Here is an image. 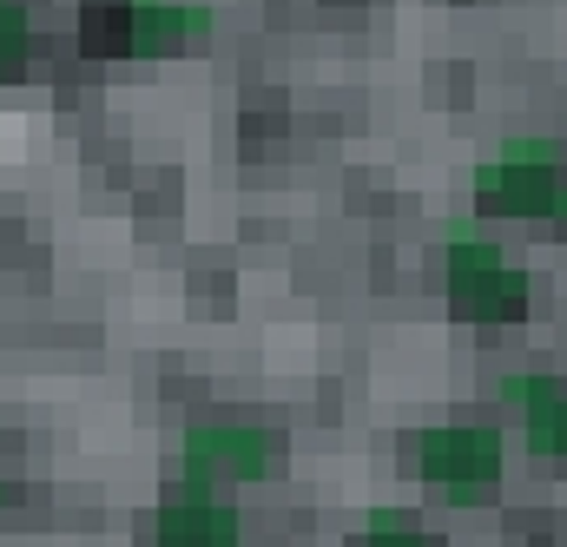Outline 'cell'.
<instances>
[{
    "instance_id": "5b68a950",
    "label": "cell",
    "mask_w": 567,
    "mask_h": 547,
    "mask_svg": "<svg viewBox=\"0 0 567 547\" xmlns=\"http://www.w3.org/2000/svg\"><path fill=\"white\" fill-rule=\"evenodd\" d=\"M284 468V435L258 422H192L178 442V482L185 488H245L271 482Z\"/></svg>"
},
{
    "instance_id": "30bf717a",
    "label": "cell",
    "mask_w": 567,
    "mask_h": 547,
    "mask_svg": "<svg viewBox=\"0 0 567 547\" xmlns=\"http://www.w3.org/2000/svg\"><path fill=\"white\" fill-rule=\"evenodd\" d=\"M0 522H7V482H0Z\"/></svg>"
},
{
    "instance_id": "9c48e42d",
    "label": "cell",
    "mask_w": 567,
    "mask_h": 547,
    "mask_svg": "<svg viewBox=\"0 0 567 547\" xmlns=\"http://www.w3.org/2000/svg\"><path fill=\"white\" fill-rule=\"evenodd\" d=\"M33 60V27L20 13V0H0V86Z\"/></svg>"
},
{
    "instance_id": "3957f363",
    "label": "cell",
    "mask_w": 567,
    "mask_h": 547,
    "mask_svg": "<svg viewBox=\"0 0 567 547\" xmlns=\"http://www.w3.org/2000/svg\"><path fill=\"white\" fill-rule=\"evenodd\" d=\"M403 468H410L423 488H435L442 502L468 508V502H488V495L502 488L508 448H502V435L482 429V422H435V429L403 435Z\"/></svg>"
},
{
    "instance_id": "52a82bcc",
    "label": "cell",
    "mask_w": 567,
    "mask_h": 547,
    "mask_svg": "<svg viewBox=\"0 0 567 547\" xmlns=\"http://www.w3.org/2000/svg\"><path fill=\"white\" fill-rule=\"evenodd\" d=\"M152 547H238V508L218 488H172L158 502Z\"/></svg>"
},
{
    "instance_id": "8992f818",
    "label": "cell",
    "mask_w": 567,
    "mask_h": 547,
    "mask_svg": "<svg viewBox=\"0 0 567 547\" xmlns=\"http://www.w3.org/2000/svg\"><path fill=\"white\" fill-rule=\"evenodd\" d=\"M508 415L522 422V442L535 462H567V376L555 370H515L495 390Z\"/></svg>"
},
{
    "instance_id": "7a4b0ae2",
    "label": "cell",
    "mask_w": 567,
    "mask_h": 547,
    "mask_svg": "<svg viewBox=\"0 0 567 547\" xmlns=\"http://www.w3.org/2000/svg\"><path fill=\"white\" fill-rule=\"evenodd\" d=\"M442 290H449V310L462 323H482V330H508L535 303L528 271L482 225H449V238H442Z\"/></svg>"
},
{
    "instance_id": "ba28073f",
    "label": "cell",
    "mask_w": 567,
    "mask_h": 547,
    "mask_svg": "<svg viewBox=\"0 0 567 547\" xmlns=\"http://www.w3.org/2000/svg\"><path fill=\"white\" fill-rule=\"evenodd\" d=\"M350 547H435V535H423L416 515H403V508H370L363 515V535Z\"/></svg>"
},
{
    "instance_id": "6da1fadb",
    "label": "cell",
    "mask_w": 567,
    "mask_h": 547,
    "mask_svg": "<svg viewBox=\"0 0 567 547\" xmlns=\"http://www.w3.org/2000/svg\"><path fill=\"white\" fill-rule=\"evenodd\" d=\"M475 211L522 218V225H567V152L555 133H515L502 152L475 165Z\"/></svg>"
},
{
    "instance_id": "277c9868",
    "label": "cell",
    "mask_w": 567,
    "mask_h": 547,
    "mask_svg": "<svg viewBox=\"0 0 567 547\" xmlns=\"http://www.w3.org/2000/svg\"><path fill=\"white\" fill-rule=\"evenodd\" d=\"M212 7L198 0H86V47L120 60H165L212 40Z\"/></svg>"
}]
</instances>
